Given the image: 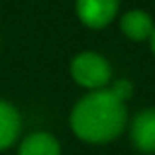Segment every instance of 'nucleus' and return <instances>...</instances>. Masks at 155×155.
Here are the masks:
<instances>
[{
    "label": "nucleus",
    "instance_id": "obj_1",
    "mask_svg": "<svg viewBox=\"0 0 155 155\" xmlns=\"http://www.w3.org/2000/svg\"><path fill=\"white\" fill-rule=\"evenodd\" d=\"M126 106L108 88L91 91L75 104L71 112V130L87 143H108L126 128Z\"/></svg>",
    "mask_w": 155,
    "mask_h": 155
},
{
    "label": "nucleus",
    "instance_id": "obj_2",
    "mask_svg": "<svg viewBox=\"0 0 155 155\" xmlns=\"http://www.w3.org/2000/svg\"><path fill=\"white\" fill-rule=\"evenodd\" d=\"M71 77L81 87L98 91L112 79V67L102 55L94 51H83L71 61Z\"/></svg>",
    "mask_w": 155,
    "mask_h": 155
},
{
    "label": "nucleus",
    "instance_id": "obj_3",
    "mask_svg": "<svg viewBox=\"0 0 155 155\" xmlns=\"http://www.w3.org/2000/svg\"><path fill=\"white\" fill-rule=\"evenodd\" d=\"M77 14L84 26L92 30L108 26L118 14L120 0H77Z\"/></svg>",
    "mask_w": 155,
    "mask_h": 155
},
{
    "label": "nucleus",
    "instance_id": "obj_4",
    "mask_svg": "<svg viewBox=\"0 0 155 155\" xmlns=\"http://www.w3.org/2000/svg\"><path fill=\"white\" fill-rule=\"evenodd\" d=\"M130 137L141 153H155V108L141 110L134 118Z\"/></svg>",
    "mask_w": 155,
    "mask_h": 155
},
{
    "label": "nucleus",
    "instance_id": "obj_5",
    "mask_svg": "<svg viewBox=\"0 0 155 155\" xmlns=\"http://www.w3.org/2000/svg\"><path fill=\"white\" fill-rule=\"evenodd\" d=\"M22 132V116L6 100H0V151L16 143Z\"/></svg>",
    "mask_w": 155,
    "mask_h": 155
},
{
    "label": "nucleus",
    "instance_id": "obj_6",
    "mask_svg": "<svg viewBox=\"0 0 155 155\" xmlns=\"http://www.w3.org/2000/svg\"><path fill=\"white\" fill-rule=\"evenodd\" d=\"M120 28L130 39L134 41H143V39H149L153 34V20L147 12L143 10H130L122 16Z\"/></svg>",
    "mask_w": 155,
    "mask_h": 155
},
{
    "label": "nucleus",
    "instance_id": "obj_7",
    "mask_svg": "<svg viewBox=\"0 0 155 155\" xmlns=\"http://www.w3.org/2000/svg\"><path fill=\"white\" fill-rule=\"evenodd\" d=\"M18 155H61V145L51 134L34 132L22 140Z\"/></svg>",
    "mask_w": 155,
    "mask_h": 155
},
{
    "label": "nucleus",
    "instance_id": "obj_8",
    "mask_svg": "<svg viewBox=\"0 0 155 155\" xmlns=\"http://www.w3.org/2000/svg\"><path fill=\"white\" fill-rule=\"evenodd\" d=\"M110 92H112L114 96H116L120 102H124L126 104V100L132 96V92H134V87H132V83L130 81H126V79H120V81H116V83L112 84V87L108 88Z\"/></svg>",
    "mask_w": 155,
    "mask_h": 155
},
{
    "label": "nucleus",
    "instance_id": "obj_9",
    "mask_svg": "<svg viewBox=\"0 0 155 155\" xmlns=\"http://www.w3.org/2000/svg\"><path fill=\"white\" fill-rule=\"evenodd\" d=\"M151 49H153V53H155V28H153V34H151Z\"/></svg>",
    "mask_w": 155,
    "mask_h": 155
}]
</instances>
